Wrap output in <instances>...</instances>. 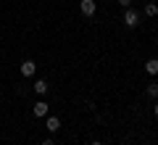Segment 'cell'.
<instances>
[{"instance_id":"ba28073f","label":"cell","mask_w":158,"mask_h":145,"mask_svg":"<svg viewBox=\"0 0 158 145\" xmlns=\"http://www.w3.org/2000/svg\"><path fill=\"white\" fill-rule=\"evenodd\" d=\"M145 16H158V6H156V3H145Z\"/></svg>"},{"instance_id":"52a82bcc","label":"cell","mask_w":158,"mask_h":145,"mask_svg":"<svg viewBox=\"0 0 158 145\" xmlns=\"http://www.w3.org/2000/svg\"><path fill=\"white\" fill-rule=\"evenodd\" d=\"M61 129V119L58 116H48V132H58Z\"/></svg>"},{"instance_id":"8fae6325","label":"cell","mask_w":158,"mask_h":145,"mask_svg":"<svg viewBox=\"0 0 158 145\" xmlns=\"http://www.w3.org/2000/svg\"><path fill=\"white\" fill-rule=\"evenodd\" d=\"M42 145H56V143H53L50 137H45V140H42Z\"/></svg>"},{"instance_id":"30bf717a","label":"cell","mask_w":158,"mask_h":145,"mask_svg":"<svg viewBox=\"0 0 158 145\" xmlns=\"http://www.w3.org/2000/svg\"><path fill=\"white\" fill-rule=\"evenodd\" d=\"M118 3H121L124 8H129V6H132V0H118Z\"/></svg>"},{"instance_id":"9c48e42d","label":"cell","mask_w":158,"mask_h":145,"mask_svg":"<svg viewBox=\"0 0 158 145\" xmlns=\"http://www.w3.org/2000/svg\"><path fill=\"white\" fill-rule=\"evenodd\" d=\"M148 95H150V98H158V84H156V82L148 84Z\"/></svg>"},{"instance_id":"6da1fadb","label":"cell","mask_w":158,"mask_h":145,"mask_svg":"<svg viewBox=\"0 0 158 145\" xmlns=\"http://www.w3.org/2000/svg\"><path fill=\"white\" fill-rule=\"evenodd\" d=\"M79 11L92 19V16H95V11H98V3H95V0H79Z\"/></svg>"},{"instance_id":"7c38bea8","label":"cell","mask_w":158,"mask_h":145,"mask_svg":"<svg viewBox=\"0 0 158 145\" xmlns=\"http://www.w3.org/2000/svg\"><path fill=\"white\" fill-rule=\"evenodd\" d=\"M153 111H156V119H158V103H156V106H153Z\"/></svg>"},{"instance_id":"3957f363","label":"cell","mask_w":158,"mask_h":145,"mask_svg":"<svg viewBox=\"0 0 158 145\" xmlns=\"http://www.w3.org/2000/svg\"><path fill=\"white\" fill-rule=\"evenodd\" d=\"M19 71H21V77H34V71H37V63L34 61H21V66H19Z\"/></svg>"},{"instance_id":"277c9868","label":"cell","mask_w":158,"mask_h":145,"mask_svg":"<svg viewBox=\"0 0 158 145\" xmlns=\"http://www.w3.org/2000/svg\"><path fill=\"white\" fill-rule=\"evenodd\" d=\"M32 113H34V116H37V119L48 116V103H45V100H37V103H34V106H32Z\"/></svg>"},{"instance_id":"8992f818","label":"cell","mask_w":158,"mask_h":145,"mask_svg":"<svg viewBox=\"0 0 158 145\" xmlns=\"http://www.w3.org/2000/svg\"><path fill=\"white\" fill-rule=\"evenodd\" d=\"M34 92L37 95H48V79H37V82H34Z\"/></svg>"},{"instance_id":"4fadbf2b","label":"cell","mask_w":158,"mask_h":145,"mask_svg":"<svg viewBox=\"0 0 158 145\" xmlns=\"http://www.w3.org/2000/svg\"><path fill=\"white\" fill-rule=\"evenodd\" d=\"M90 145H103V143H98V140H95V143H90Z\"/></svg>"},{"instance_id":"5b68a950","label":"cell","mask_w":158,"mask_h":145,"mask_svg":"<svg viewBox=\"0 0 158 145\" xmlns=\"http://www.w3.org/2000/svg\"><path fill=\"white\" fill-rule=\"evenodd\" d=\"M145 71L150 74V77H156V74H158V58H150V61H145Z\"/></svg>"},{"instance_id":"7a4b0ae2","label":"cell","mask_w":158,"mask_h":145,"mask_svg":"<svg viewBox=\"0 0 158 145\" xmlns=\"http://www.w3.org/2000/svg\"><path fill=\"white\" fill-rule=\"evenodd\" d=\"M124 24H127V27H132V29H135L137 24H140V13H137L135 8H127V11H124Z\"/></svg>"}]
</instances>
